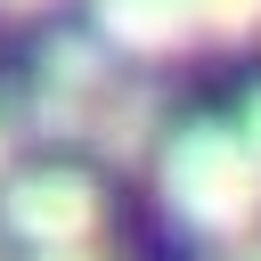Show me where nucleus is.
Listing matches in <instances>:
<instances>
[{
	"mask_svg": "<svg viewBox=\"0 0 261 261\" xmlns=\"http://www.w3.org/2000/svg\"><path fill=\"white\" fill-rule=\"evenodd\" d=\"M155 188H163L171 220L212 237V245H237V237L261 228V163H253L237 122H179V130H163Z\"/></svg>",
	"mask_w": 261,
	"mask_h": 261,
	"instance_id": "obj_1",
	"label": "nucleus"
},
{
	"mask_svg": "<svg viewBox=\"0 0 261 261\" xmlns=\"http://www.w3.org/2000/svg\"><path fill=\"white\" fill-rule=\"evenodd\" d=\"M0 228L33 253H57V245H98L106 228V196L90 171L73 163H33V171H8L0 179Z\"/></svg>",
	"mask_w": 261,
	"mask_h": 261,
	"instance_id": "obj_2",
	"label": "nucleus"
},
{
	"mask_svg": "<svg viewBox=\"0 0 261 261\" xmlns=\"http://www.w3.org/2000/svg\"><path fill=\"white\" fill-rule=\"evenodd\" d=\"M106 90H114V49H106L98 33H57V41L41 49L33 90H24V130H41V139H82Z\"/></svg>",
	"mask_w": 261,
	"mask_h": 261,
	"instance_id": "obj_3",
	"label": "nucleus"
},
{
	"mask_svg": "<svg viewBox=\"0 0 261 261\" xmlns=\"http://www.w3.org/2000/svg\"><path fill=\"white\" fill-rule=\"evenodd\" d=\"M90 16H98V41L114 57H147V65H163L196 41L188 0H90Z\"/></svg>",
	"mask_w": 261,
	"mask_h": 261,
	"instance_id": "obj_4",
	"label": "nucleus"
},
{
	"mask_svg": "<svg viewBox=\"0 0 261 261\" xmlns=\"http://www.w3.org/2000/svg\"><path fill=\"white\" fill-rule=\"evenodd\" d=\"M106 163H147L155 147H163V90L155 82H122L114 73V90L98 98V114H90V130H82Z\"/></svg>",
	"mask_w": 261,
	"mask_h": 261,
	"instance_id": "obj_5",
	"label": "nucleus"
},
{
	"mask_svg": "<svg viewBox=\"0 0 261 261\" xmlns=\"http://www.w3.org/2000/svg\"><path fill=\"white\" fill-rule=\"evenodd\" d=\"M188 24L212 49H253L261 41V0H188Z\"/></svg>",
	"mask_w": 261,
	"mask_h": 261,
	"instance_id": "obj_6",
	"label": "nucleus"
},
{
	"mask_svg": "<svg viewBox=\"0 0 261 261\" xmlns=\"http://www.w3.org/2000/svg\"><path fill=\"white\" fill-rule=\"evenodd\" d=\"M16 139H24V114H16V98L0 90V179L16 171Z\"/></svg>",
	"mask_w": 261,
	"mask_h": 261,
	"instance_id": "obj_7",
	"label": "nucleus"
},
{
	"mask_svg": "<svg viewBox=\"0 0 261 261\" xmlns=\"http://www.w3.org/2000/svg\"><path fill=\"white\" fill-rule=\"evenodd\" d=\"M237 130H245V147H253V163H261V90L245 98V122H237Z\"/></svg>",
	"mask_w": 261,
	"mask_h": 261,
	"instance_id": "obj_8",
	"label": "nucleus"
},
{
	"mask_svg": "<svg viewBox=\"0 0 261 261\" xmlns=\"http://www.w3.org/2000/svg\"><path fill=\"white\" fill-rule=\"evenodd\" d=\"M33 261H106L98 245H57V253H33Z\"/></svg>",
	"mask_w": 261,
	"mask_h": 261,
	"instance_id": "obj_9",
	"label": "nucleus"
},
{
	"mask_svg": "<svg viewBox=\"0 0 261 261\" xmlns=\"http://www.w3.org/2000/svg\"><path fill=\"white\" fill-rule=\"evenodd\" d=\"M220 261H261V228H253V237H237V245H220Z\"/></svg>",
	"mask_w": 261,
	"mask_h": 261,
	"instance_id": "obj_10",
	"label": "nucleus"
},
{
	"mask_svg": "<svg viewBox=\"0 0 261 261\" xmlns=\"http://www.w3.org/2000/svg\"><path fill=\"white\" fill-rule=\"evenodd\" d=\"M41 8H57V0H0V16H41Z\"/></svg>",
	"mask_w": 261,
	"mask_h": 261,
	"instance_id": "obj_11",
	"label": "nucleus"
}]
</instances>
